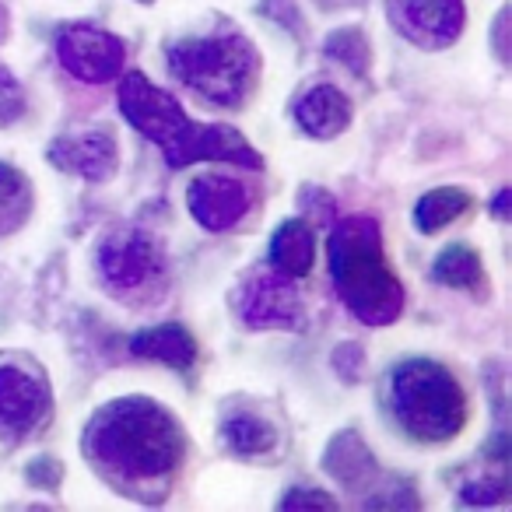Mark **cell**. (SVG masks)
Instances as JSON below:
<instances>
[{
    "label": "cell",
    "instance_id": "obj_22",
    "mask_svg": "<svg viewBox=\"0 0 512 512\" xmlns=\"http://www.w3.org/2000/svg\"><path fill=\"white\" fill-rule=\"evenodd\" d=\"M505 207H509V186H505V190L495 197V218H502V221L509 218V214H505Z\"/></svg>",
    "mask_w": 512,
    "mask_h": 512
},
{
    "label": "cell",
    "instance_id": "obj_13",
    "mask_svg": "<svg viewBox=\"0 0 512 512\" xmlns=\"http://www.w3.org/2000/svg\"><path fill=\"white\" fill-rule=\"evenodd\" d=\"M295 120L313 137H337L351 123V102L341 88L316 85L295 102Z\"/></svg>",
    "mask_w": 512,
    "mask_h": 512
},
{
    "label": "cell",
    "instance_id": "obj_9",
    "mask_svg": "<svg viewBox=\"0 0 512 512\" xmlns=\"http://www.w3.org/2000/svg\"><path fill=\"white\" fill-rule=\"evenodd\" d=\"M186 204H190V214L207 232H225V228L239 225L246 218L249 204H253V193L239 179L221 176V172H207V176L190 183Z\"/></svg>",
    "mask_w": 512,
    "mask_h": 512
},
{
    "label": "cell",
    "instance_id": "obj_4",
    "mask_svg": "<svg viewBox=\"0 0 512 512\" xmlns=\"http://www.w3.org/2000/svg\"><path fill=\"white\" fill-rule=\"evenodd\" d=\"M390 407L414 442H449L467 425V393L460 379L432 358H407L390 376Z\"/></svg>",
    "mask_w": 512,
    "mask_h": 512
},
{
    "label": "cell",
    "instance_id": "obj_10",
    "mask_svg": "<svg viewBox=\"0 0 512 512\" xmlns=\"http://www.w3.org/2000/svg\"><path fill=\"white\" fill-rule=\"evenodd\" d=\"M239 313L249 327H299L302 299L288 274H260L242 288Z\"/></svg>",
    "mask_w": 512,
    "mask_h": 512
},
{
    "label": "cell",
    "instance_id": "obj_15",
    "mask_svg": "<svg viewBox=\"0 0 512 512\" xmlns=\"http://www.w3.org/2000/svg\"><path fill=\"white\" fill-rule=\"evenodd\" d=\"M316 264V232L306 218H288L271 239V267L288 278H306Z\"/></svg>",
    "mask_w": 512,
    "mask_h": 512
},
{
    "label": "cell",
    "instance_id": "obj_18",
    "mask_svg": "<svg viewBox=\"0 0 512 512\" xmlns=\"http://www.w3.org/2000/svg\"><path fill=\"white\" fill-rule=\"evenodd\" d=\"M32 214V186L25 172L0 162V235H11L29 221Z\"/></svg>",
    "mask_w": 512,
    "mask_h": 512
},
{
    "label": "cell",
    "instance_id": "obj_21",
    "mask_svg": "<svg viewBox=\"0 0 512 512\" xmlns=\"http://www.w3.org/2000/svg\"><path fill=\"white\" fill-rule=\"evenodd\" d=\"M281 509H337V502L320 488H292L281 498Z\"/></svg>",
    "mask_w": 512,
    "mask_h": 512
},
{
    "label": "cell",
    "instance_id": "obj_14",
    "mask_svg": "<svg viewBox=\"0 0 512 512\" xmlns=\"http://www.w3.org/2000/svg\"><path fill=\"white\" fill-rule=\"evenodd\" d=\"M130 351L137 358H151V362H162L169 369H193L197 365V341L186 327L179 323H162V327H148L141 334L130 337Z\"/></svg>",
    "mask_w": 512,
    "mask_h": 512
},
{
    "label": "cell",
    "instance_id": "obj_12",
    "mask_svg": "<svg viewBox=\"0 0 512 512\" xmlns=\"http://www.w3.org/2000/svg\"><path fill=\"white\" fill-rule=\"evenodd\" d=\"M463 0H400L397 25L421 46H449L463 32Z\"/></svg>",
    "mask_w": 512,
    "mask_h": 512
},
{
    "label": "cell",
    "instance_id": "obj_20",
    "mask_svg": "<svg viewBox=\"0 0 512 512\" xmlns=\"http://www.w3.org/2000/svg\"><path fill=\"white\" fill-rule=\"evenodd\" d=\"M509 495V477L505 470H498L495 477H481V481H470L463 484V502L467 505H495V502H505Z\"/></svg>",
    "mask_w": 512,
    "mask_h": 512
},
{
    "label": "cell",
    "instance_id": "obj_19",
    "mask_svg": "<svg viewBox=\"0 0 512 512\" xmlns=\"http://www.w3.org/2000/svg\"><path fill=\"white\" fill-rule=\"evenodd\" d=\"M221 439L239 456H260L278 446V432H274L264 418H253V414H235V418H228L225 425H221Z\"/></svg>",
    "mask_w": 512,
    "mask_h": 512
},
{
    "label": "cell",
    "instance_id": "obj_2",
    "mask_svg": "<svg viewBox=\"0 0 512 512\" xmlns=\"http://www.w3.org/2000/svg\"><path fill=\"white\" fill-rule=\"evenodd\" d=\"M120 109L144 137L158 144L169 158V165H190L200 158H218L256 169V151L235 134L232 127H200L179 109L172 95L151 85L144 74H123L120 78Z\"/></svg>",
    "mask_w": 512,
    "mask_h": 512
},
{
    "label": "cell",
    "instance_id": "obj_11",
    "mask_svg": "<svg viewBox=\"0 0 512 512\" xmlns=\"http://www.w3.org/2000/svg\"><path fill=\"white\" fill-rule=\"evenodd\" d=\"M50 158L57 169H67L81 179H92V183H106L116 172L120 148H116L113 134L99 127V130H85V134L60 137L50 148Z\"/></svg>",
    "mask_w": 512,
    "mask_h": 512
},
{
    "label": "cell",
    "instance_id": "obj_7",
    "mask_svg": "<svg viewBox=\"0 0 512 512\" xmlns=\"http://www.w3.org/2000/svg\"><path fill=\"white\" fill-rule=\"evenodd\" d=\"M57 57L78 81L106 85V81H116L123 74L127 50H123L120 39L106 29H92V25H67L57 39Z\"/></svg>",
    "mask_w": 512,
    "mask_h": 512
},
{
    "label": "cell",
    "instance_id": "obj_5",
    "mask_svg": "<svg viewBox=\"0 0 512 512\" xmlns=\"http://www.w3.org/2000/svg\"><path fill=\"white\" fill-rule=\"evenodd\" d=\"M169 71L211 106H242L256 85L260 60L246 36L221 29L172 43Z\"/></svg>",
    "mask_w": 512,
    "mask_h": 512
},
{
    "label": "cell",
    "instance_id": "obj_16",
    "mask_svg": "<svg viewBox=\"0 0 512 512\" xmlns=\"http://www.w3.org/2000/svg\"><path fill=\"white\" fill-rule=\"evenodd\" d=\"M432 278L439 285L453 288V292H477L484 281V264L477 249H470L467 242H453V246H446L435 256Z\"/></svg>",
    "mask_w": 512,
    "mask_h": 512
},
{
    "label": "cell",
    "instance_id": "obj_8",
    "mask_svg": "<svg viewBox=\"0 0 512 512\" xmlns=\"http://www.w3.org/2000/svg\"><path fill=\"white\" fill-rule=\"evenodd\" d=\"M50 386L22 362H0V428L8 435H29L50 418Z\"/></svg>",
    "mask_w": 512,
    "mask_h": 512
},
{
    "label": "cell",
    "instance_id": "obj_1",
    "mask_svg": "<svg viewBox=\"0 0 512 512\" xmlns=\"http://www.w3.org/2000/svg\"><path fill=\"white\" fill-rule=\"evenodd\" d=\"M85 453L123 484H155L179 470L186 439L165 407L123 397L102 407L85 428Z\"/></svg>",
    "mask_w": 512,
    "mask_h": 512
},
{
    "label": "cell",
    "instance_id": "obj_6",
    "mask_svg": "<svg viewBox=\"0 0 512 512\" xmlns=\"http://www.w3.org/2000/svg\"><path fill=\"white\" fill-rule=\"evenodd\" d=\"M95 267L109 292L141 295L144 288L151 292V285L165 274V256L155 235L141 232V228H116L99 242Z\"/></svg>",
    "mask_w": 512,
    "mask_h": 512
},
{
    "label": "cell",
    "instance_id": "obj_3",
    "mask_svg": "<svg viewBox=\"0 0 512 512\" xmlns=\"http://www.w3.org/2000/svg\"><path fill=\"white\" fill-rule=\"evenodd\" d=\"M330 278L365 327H390L404 313V285L390 271L376 218H344L330 235Z\"/></svg>",
    "mask_w": 512,
    "mask_h": 512
},
{
    "label": "cell",
    "instance_id": "obj_17",
    "mask_svg": "<svg viewBox=\"0 0 512 512\" xmlns=\"http://www.w3.org/2000/svg\"><path fill=\"white\" fill-rule=\"evenodd\" d=\"M470 204L474 200H470L467 190H460V186H439V190L425 193L418 200V207H414V228L421 235H435L446 225H453L456 218H463L470 211Z\"/></svg>",
    "mask_w": 512,
    "mask_h": 512
}]
</instances>
